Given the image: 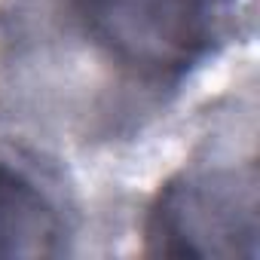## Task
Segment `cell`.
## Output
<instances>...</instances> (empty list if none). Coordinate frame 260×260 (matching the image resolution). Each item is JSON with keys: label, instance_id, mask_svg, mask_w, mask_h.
<instances>
[{"label": "cell", "instance_id": "1", "mask_svg": "<svg viewBox=\"0 0 260 260\" xmlns=\"http://www.w3.org/2000/svg\"><path fill=\"white\" fill-rule=\"evenodd\" d=\"M95 43L147 80L196 68L223 37L236 0H74Z\"/></svg>", "mask_w": 260, "mask_h": 260}, {"label": "cell", "instance_id": "2", "mask_svg": "<svg viewBox=\"0 0 260 260\" xmlns=\"http://www.w3.org/2000/svg\"><path fill=\"white\" fill-rule=\"evenodd\" d=\"M147 239L172 257H257L254 166L193 169L166 184Z\"/></svg>", "mask_w": 260, "mask_h": 260}, {"label": "cell", "instance_id": "3", "mask_svg": "<svg viewBox=\"0 0 260 260\" xmlns=\"http://www.w3.org/2000/svg\"><path fill=\"white\" fill-rule=\"evenodd\" d=\"M61 220L52 202L19 172L0 166V257L34 260L58 254Z\"/></svg>", "mask_w": 260, "mask_h": 260}]
</instances>
